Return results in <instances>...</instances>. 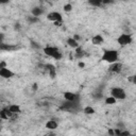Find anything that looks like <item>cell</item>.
I'll return each mask as SVG.
<instances>
[{
  "label": "cell",
  "mask_w": 136,
  "mask_h": 136,
  "mask_svg": "<svg viewBox=\"0 0 136 136\" xmlns=\"http://www.w3.org/2000/svg\"><path fill=\"white\" fill-rule=\"evenodd\" d=\"M101 58L104 62H107L110 64H114V63L118 61V52L116 50H104Z\"/></svg>",
  "instance_id": "6da1fadb"
},
{
  "label": "cell",
  "mask_w": 136,
  "mask_h": 136,
  "mask_svg": "<svg viewBox=\"0 0 136 136\" xmlns=\"http://www.w3.org/2000/svg\"><path fill=\"white\" fill-rule=\"evenodd\" d=\"M44 53L46 54V55L50 56V57H53L54 60H60L62 57V54L61 52L58 51V49L55 48V47H46L44 48Z\"/></svg>",
  "instance_id": "7a4b0ae2"
},
{
  "label": "cell",
  "mask_w": 136,
  "mask_h": 136,
  "mask_svg": "<svg viewBox=\"0 0 136 136\" xmlns=\"http://www.w3.org/2000/svg\"><path fill=\"white\" fill-rule=\"evenodd\" d=\"M111 96L114 97L116 100H123L126 98V94L122 88L120 87H114L111 90Z\"/></svg>",
  "instance_id": "3957f363"
},
{
  "label": "cell",
  "mask_w": 136,
  "mask_h": 136,
  "mask_svg": "<svg viewBox=\"0 0 136 136\" xmlns=\"http://www.w3.org/2000/svg\"><path fill=\"white\" fill-rule=\"evenodd\" d=\"M117 42L120 46H126V45L132 43V37H131L130 34H121L117 39Z\"/></svg>",
  "instance_id": "277c9868"
},
{
  "label": "cell",
  "mask_w": 136,
  "mask_h": 136,
  "mask_svg": "<svg viewBox=\"0 0 136 136\" xmlns=\"http://www.w3.org/2000/svg\"><path fill=\"white\" fill-rule=\"evenodd\" d=\"M47 19L50 20V21H53V22H62L63 21V18H62L61 13H58V12H51V13H49V14L47 15Z\"/></svg>",
  "instance_id": "5b68a950"
},
{
  "label": "cell",
  "mask_w": 136,
  "mask_h": 136,
  "mask_svg": "<svg viewBox=\"0 0 136 136\" xmlns=\"http://www.w3.org/2000/svg\"><path fill=\"white\" fill-rule=\"evenodd\" d=\"M0 76L4 79H10L14 77V72L11 71L9 68H2V69H0Z\"/></svg>",
  "instance_id": "8992f818"
},
{
  "label": "cell",
  "mask_w": 136,
  "mask_h": 136,
  "mask_svg": "<svg viewBox=\"0 0 136 136\" xmlns=\"http://www.w3.org/2000/svg\"><path fill=\"white\" fill-rule=\"evenodd\" d=\"M122 69V64L121 63H118V62H116L114 63V64H111L110 66V70L111 72H114V74H118V72H120Z\"/></svg>",
  "instance_id": "52a82bcc"
},
{
  "label": "cell",
  "mask_w": 136,
  "mask_h": 136,
  "mask_svg": "<svg viewBox=\"0 0 136 136\" xmlns=\"http://www.w3.org/2000/svg\"><path fill=\"white\" fill-rule=\"evenodd\" d=\"M103 42H104V38L102 37V35H100V34L95 35L94 37L92 38V43L94 45H97V46H99V45H102Z\"/></svg>",
  "instance_id": "ba28073f"
},
{
  "label": "cell",
  "mask_w": 136,
  "mask_h": 136,
  "mask_svg": "<svg viewBox=\"0 0 136 136\" xmlns=\"http://www.w3.org/2000/svg\"><path fill=\"white\" fill-rule=\"evenodd\" d=\"M64 98H65V100H67L68 102H74V101H76L77 96H76V94H74V93L66 92L64 94Z\"/></svg>",
  "instance_id": "9c48e42d"
},
{
  "label": "cell",
  "mask_w": 136,
  "mask_h": 136,
  "mask_svg": "<svg viewBox=\"0 0 136 136\" xmlns=\"http://www.w3.org/2000/svg\"><path fill=\"white\" fill-rule=\"evenodd\" d=\"M46 128L48 130H51V131L55 130L57 128V122L55 120H49L46 122Z\"/></svg>",
  "instance_id": "30bf717a"
},
{
  "label": "cell",
  "mask_w": 136,
  "mask_h": 136,
  "mask_svg": "<svg viewBox=\"0 0 136 136\" xmlns=\"http://www.w3.org/2000/svg\"><path fill=\"white\" fill-rule=\"evenodd\" d=\"M0 116H1L2 119H9L12 116V113L10 112V110H9V107H8V108H4V110L1 111V113H0Z\"/></svg>",
  "instance_id": "8fae6325"
},
{
  "label": "cell",
  "mask_w": 136,
  "mask_h": 136,
  "mask_svg": "<svg viewBox=\"0 0 136 136\" xmlns=\"http://www.w3.org/2000/svg\"><path fill=\"white\" fill-rule=\"evenodd\" d=\"M67 44H68V46H70L71 48H74V49H77L79 46V43L77 42V40L74 38V37H70V38H68L67 39Z\"/></svg>",
  "instance_id": "7c38bea8"
},
{
  "label": "cell",
  "mask_w": 136,
  "mask_h": 136,
  "mask_svg": "<svg viewBox=\"0 0 136 136\" xmlns=\"http://www.w3.org/2000/svg\"><path fill=\"white\" fill-rule=\"evenodd\" d=\"M31 13H32V15H33L34 17H37V18H38V17L44 13V11H43V9H40V8H34Z\"/></svg>",
  "instance_id": "4fadbf2b"
},
{
  "label": "cell",
  "mask_w": 136,
  "mask_h": 136,
  "mask_svg": "<svg viewBox=\"0 0 136 136\" xmlns=\"http://www.w3.org/2000/svg\"><path fill=\"white\" fill-rule=\"evenodd\" d=\"M9 110H10L12 114H15V113L20 112V107H19V105H17V104H12V105L9 106Z\"/></svg>",
  "instance_id": "5bb4252c"
},
{
  "label": "cell",
  "mask_w": 136,
  "mask_h": 136,
  "mask_svg": "<svg viewBox=\"0 0 136 136\" xmlns=\"http://www.w3.org/2000/svg\"><path fill=\"white\" fill-rule=\"evenodd\" d=\"M88 3L93 7H101L102 6V0H89Z\"/></svg>",
  "instance_id": "9a60e30c"
},
{
  "label": "cell",
  "mask_w": 136,
  "mask_h": 136,
  "mask_svg": "<svg viewBox=\"0 0 136 136\" xmlns=\"http://www.w3.org/2000/svg\"><path fill=\"white\" fill-rule=\"evenodd\" d=\"M83 111H84L85 114H87V115H93V114H95V108L92 107V106H85Z\"/></svg>",
  "instance_id": "2e32d148"
},
{
  "label": "cell",
  "mask_w": 136,
  "mask_h": 136,
  "mask_svg": "<svg viewBox=\"0 0 136 136\" xmlns=\"http://www.w3.org/2000/svg\"><path fill=\"white\" fill-rule=\"evenodd\" d=\"M116 99L114 98V97H107L106 99H105V103L107 104V105H113V104H115L116 103Z\"/></svg>",
  "instance_id": "e0dca14e"
},
{
  "label": "cell",
  "mask_w": 136,
  "mask_h": 136,
  "mask_svg": "<svg viewBox=\"0 0 136 136\" xmlns=\"http://www.w3.org/2000/svg\"><path fill=\"white\" fill-rule=\"evenodd\" d=\"M76 54H77V57H80V56H82L84 52H83V49L82 47H78L76 49Z\"/></svg>",
  "instance_id": "ac0fdd59"
},
{
  "label": "cell",
  "mask_w": 136,
  "mask_h": 136,
  "mask_svg": "<svg viewBox=\"0 0 136 136\" xmlns=\"http://www.w3.org/2000/svg\"><path fill=\"white\" fill-rule=\"evenodd\" d=\"M63 9H64V11H65V12H71V10H72V6H71L70 3H67V4H65Z\"/></svg>",
  "instance_id": "d6986e66"
},
{
  "label": "cell",
  "mask_w": 136,
  "mask_h": 136,
  "mask_svg": "<svg viewBox=\"0 0 136 136\" xmlns=\"http://www.w3.org/2000/svg\"><path fill=\"white\" fill-rule=\"evenodd\" d=\"M28 20H29V22H31V24H34V22L38 21V18L34 17V16H30V17H28Z\"/></svg>",
  "instance_id": "ffe728a7"
},
{
  "label": "cell",
  "mask_w": 136,
  "mask_h": 136,
  "mask_svg": "<svg viewBox=\"0 0 136 136\" xmlns=\"http://www.w3.org/2000/svg\"><path fill=\"white\" fill-rule=\"evenodd\" d=\"M118 136H131V134H130L129 131H121Z\"/></svg>",
  "instance_id": "44dd1931"
},
{
  "label": "cell",
  "mask_w": 136,
  "mask_h": 136,
  "mask_svg": "<svg viewBox=\"0 0 136 136\" xmlns=\"http://www.w3.org/2000/svg\"><path fill=\"white\" fill-rule=\"evenodd\" d=\"M107 134H108V136H115V130L114 129H108Z\"/></svg>",
  "instance_id": "7402d4cb"
},
{
  "label": "cell",
  "mask_w": 136,
  "mask_h": 136,
  "mask_svg": "<svg viewBox=\"0 0 136 136\" xmlns=\"http://www.w3.org/2000/svg\"><path fill=\"white\" fill-rule=\"evenodd\" d=\"M131 81H132V82H133V83L136 85V75H135V76H133L132 78H131Z\"/></svg>",
  "instance_id": "603a6c76"
},
{
  "label": "cell",
  "mask_w": 136,
  "mask_h": 136,
  "mask_svg": "<svg viewBox=\"0 0 136 136\" xmlns=\"http://www.w3.org/2000/svg\"><path fill=\"white\" fill-rule=\"evenodd\" d=\"M2 68H7L6 67V63L4 62H1V64H0V69H2Z\"/></svg>",
  "instance_id": "cb8c5ba5"
},
{
  "label": "cell",
  "mask_w": 136,
  "mask_h": 136,
  "mask_svg": "<svg viewBox=\"0 0 136 136\" xmlns=\"http://www.w3.org/2000/svg\"><path fill=\"white\" fill-rule=\"evenodd\" d=\"M79 67H81V68L85 67V63H83V62H80V63H79Z\"/></svg>",
  "instance_id": "d4e9b609"
},
{
  "label": "cell",
  "mask_w": 136,
  "mask_h": 136,
  "mask_svg": "<svg viewBox=\"0 0 136 136\" xmlns=\"http://www.w3.org/2000/svg\"><path fill=\"white\" fill-rule=\"evenodd\" d=\"M32 89H33V90H36V89H37V84H33Z\"/></svg>",
  "instance_id": "484cf974"
},
{
  "label": "cell",
  "mask_w": 136,
  "mask_h": 136,
  "mask_svg": "<svg viewBox=\"0 0 136 136\" xmlns=\"http://www.w3.org/2000/svg\"><path fill=\"white\" fill-rule=\"evenodd\" d=\"M74 38L77 40V42H78V40L80 39V36H79V35H75V36H74Z\"/></svg>",
  "instance_id": "4316f807"
},
{
  "label": "cell",
  "mask_w": 136,
  "mask_h": 136,
  "mask_svg": "<svg viewBox=\"0 0 136 136\" xmlns=\"http://www.w3.org/2000/svg\"><path fill=\"white\" fill-rule=\"evenodd\" d=\"M47 136H55V135H54V134H48Z\"/></svg>",
  "instance_id": "83f0119b"
}]
</instances>
